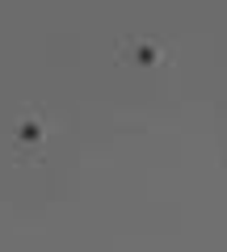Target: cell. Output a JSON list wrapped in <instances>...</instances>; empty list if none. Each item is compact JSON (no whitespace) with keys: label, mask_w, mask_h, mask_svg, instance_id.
<instances>
[{"label":"cell","mask_w":227,"mask_h":252,"mask_svg":"<svg viewBox=\"0 0 227 252\" xmlns=\"http://www.w3.org/2000/svg\"><path fill=\"white\" fill-rule=\"evenodd\" d=\"M13 139H17L21 147H38L46 139V122L34 114V109H26V114L17 118V126H13Z\"/></svg>","instance_id":"obj_1"},{"label":"cell","mask_w":227,"mask_h":252,"mask_svg":"<svg viewBox=\"0 0 227 252\" xmlns=\"http://www.w3.org/2000/svg\"><path fill=\"white\" fill-rule=\"evenodd\" d=\"M130 55H135L139 67H156V63H160V46H156L152 38H139V42H130Z\"/></svg>","instance_id":"obj_2"}]
</instances>
